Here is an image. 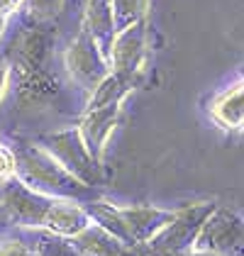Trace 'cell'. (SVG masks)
I'll return each mask as SVG.
<instances>
[{"mask_svg":"<svg viewBox=\"0 0 244 256\" xmlns=\"http://www.w3.org/2000/svg\"><path fill=\"white\" fill-rule=\"evenodd\" d=\"M10 149L15 156V178L22 180L27 188L52 198L76 200V202L100 196V188H90V186L81 183L76 176H71L32 137H15Z\"/></svg>","mask_w":244,"mask_h":256,"instance_id":"6da1fadb","label":"cell"},{"mask_svg":"<svg viewBox=\"0 0 244 256\" xmlns=\"http://www.w3.org/2000/svg\"><path fill=\"white\" fill-rule=\"evenodd\" d=\"M32 139H34L40 146H44L71 176H76L81 183L90 186V188H100L102 161H98V158L86 149L81 134H78L76 122L68 124V127H59V130H52V132L34 134Z\"/></svg>","mask_w":244,"mask_h":256,"instance_id":"7a4b0ae2","label":"cell"},{"mask_svg":"<svg viewBox=\"0 0 244 256\" xmlns=\"http://www.w3.org/2000/svg\"><path fill=\"white\" fill-rule=\"evenodd\" d=\"M56 200L59 198L44 196L27 188L15 176L0 183V217L8 227L44 230Z\"/></svg>","mask_w":244,"mask_h":256,"instance_id":"3957f363","label":"cell"},{"mask_svg":"<svg viewBox=\"0 0 244 256\" xmlns=\"http://www.w3.org/2000/svg\"><path fill=\"white\" fill-rule=\"evenodd\" d=\"M146 42H149V18L118 30L108 49L110 74L140 86L144 74V61H146Z\"/></svg>","mask_w":244,"mask_h":256,"instance_id":"277c9868","label":"cell"},{"mask_svg":"<svg viewBox=\"0 0 244 256\" xmlns=\"http://www.w3.org/2000/svg\"><path fill=\"white\" fill-rule=\"evenodd\" d=\"M193 249L215 256H242L244 254V220L242 212L227 205H215L205 217L203 227L193 242Z\"/></svg>","mask_w":244,"mask_h":256,"instance_id":"5b68a950","label":"cell"},{"mask_svg":"<svg viewBox=\"0 0 244 256\" xmlns=\"http://www.w3.org/2000/svg\"><path fill=\"white\" fill-rule=\"evenodd\" d=\"M215 205H218V200H203V202L183 205L178 210H174L171 222L159 234H154L146 242L152 254H174V252L193 249V242H196V236L203 227L205 217L215 210Z\"/></svg>","mask_w":244,"mask_h":256,"instance_id":"8992f818","label":"cell"},{"mask_svg":"<svg viewBox=\"0 0 244 256\" xmlns=\"http://www.w3.org/2000/svg\"><path fill=\"white\" fill-rule=\"evenodd\" d=\"M64 68H66V76L71 78V83L83 96H88L110 74L108 56L93 42V37L83 30H78V34L64 49Z\"/></svg>","mask_w":244,"mask_h":256,"instance_id":"52a82bcc","label":"cell"},{"mask_svg":"<svg viewBox=\"0 0 244 256\" xmlns=\"http://www.w3.org/2000/svg\"><path fill=\"white\" fill-rule=\"evenodd\" d=\"M120 115L122 102H112V105H102V108H93V110H83L76 120V127H78V134H81L86 149L98 161H102L105 146L120 122Z\"/></svg>","mask_w":244,"mask_h":256,"instance_id":"ba28073f","label":"cell"},{"mask_svg":"<svg viewBox=\"0 0 244 256\" xmlns=\"http://www.w3.org/2000/svg\"><path fill=\"white\" fill-rule=\"evenodd\" d=\"M120 212L134 244H146L174 217V210H164L154 205H127V208H120Z\"/></svg>","mask_w":244,"mask_h":256,"instance_id":"9c48e42d","label":"cell"},{"mask_svg":"<svg viewBox=\"0 0 244 256\" xmlns=\"http://www.w3.org/2000/svg\"><path fill=\"white\" fill-rule=\"evenodd\" d=\"M242 78H237L232 86L222 88L215 98L210 100L208 112L218 127L227 132H240L244 124V105H242Z\"/></svg>","mask_w":244,"mask_h":256,"instance_id":"30bf717a","label":"cell"},{"mask_svg":"<svg viewBox=\"0 0 244 256\" xmlns=\"http://www.w3.org/2000/svg\"><path fill=\"white\" fill-rule=\"evenodd\" d=\"M81 30L93 37V42L100 46V52L108 56L110 42L115 37V22H112V5H110V0H86Z\"/></svg>","mask_w":244,"mask_h":256,"instance_id":"8fae6325","label":"cell"},{"mask_svg":"<svg viewBox=\"0 0 244 256\" xmlns=\"http://www.w3.org/2000/svg\"><path fill=\"white\" fill-rule=\"evenodd\" d=\"M81 208L86 210V215H88V220H90L93 224L102 227L105 232H110L115 239H120L122 244H127V246L134 244L118 205H112L110 200H105V198L98 196V198H90V200H83Z\"/></svg>","mask_w":244,"mask_h":256,"instance_id":"7c38bea8","label":"cell"},{"mask_svg":"<svg viewBox=\"0 0 244 256\" xmlns=\"http://www.w3.org/2000/svg\"><path fill=\"white\" fill-rule=\"evenodd\" d=\"M68 239H71V244L76 246V252L81 256H118L127 246V244H122L120 239H115L110 232H105L102 227L93 224V222H88L81 232H76Z\"/></svg>","mask_w":244,"mask_h":256,"instance_id":"4fadbf2b","label":"cell"},{"mask_svg":"<svg viewBox=\"0 0 244 256\" xmlns=\"http://www.w3.org/2000/svg\"><path fill=\"white\" fill-rule=\"evenodd\" d=\"M137 86L130 80H122L112 74H108L105 78L86 96L83 110H93V108H102V105H112V102H124V98L134 90ZM81 110V112H83Z\"/></svg>","mask_w":244,"mask_h":256,"instance_id":"5bb4252c","label":"cell"},{"mask_svg":"<svg viewBox=\"0 0 244 256\" xmlns=\"http://www.w3.org/2000/svg\"><path fill=\"white\" fill-rule=\"evenodd\" d=\"M37 256H81L68 236L54 234L49 230H24Z\"/></svg>","mask_w":244,"mask_h":256,"instance_id":"9a60e30c","label":"cell"},{"mask_svg":"<svg viewBox=\"0 0 244 256\" xmlns=\"http://www.w3.org/2000/svg\"><path fill=\"white\" fill-rule=\"evenodd\" d=\"M110 5H112V22H115V32H118L132 22L149 18L152 0H110Z\"/></svg>","mask_w":244,"mask_h":256,"instance_id":"2e32d148","label":"cell"},{"mask_svg":"<svg viewBox=\"0 0 244 256\" xmlns=\"http://www.w3.org/2000/svg\"><path fill=\"white\" fill-rule=\"evenodd\" d=\"M0 256H37V252L22 227H2L0 230Z\"/></svg>","mask_w":244,"mask_h":256,"instance_id":"e0dca14e","label":"cell"},{"mask_svg":"<svg viewBox=\"0 0 244 256\" xmlns=\"http://www.w3.org/2000/svg\"><path fill=\"white\" fill-rule=\"evenodd\" d=\"M66 0H22L20 15L34 22H56Z\"/></svg>","mask_w":244,"mask_h":256,"instance_id":"ac0fdd59","label":"cell"},{"mask_svg":"<svg viewBox=\"0 0 244 256\" xmlns=\"http://www.w3.org/2000/svg\"><path fill=\"white\" fill-rule=\"evenodd\" d=\"M12 176H15V156H12L10 142H5V137L0 134V183Z\"/></svg>","mask_w":244,"mask_h":256,"instance_id":"d6986e66","label":"cell"},{"mask_svg":"<svg viewBox=\"0 0 244 256\" xmlns=\"http://www.w3.org/2000/svg\"><path fill=\"white\" fill-rule=\"evenodd\" d=\"M8 93H10V64L0 54V105L8 98Z\"/></svg>","mask_w":244,"mask_h":256,"instance_id":"ffe728a7","label":"cell"},{"mask_svg":"<svg viewBox=\"0 0 244 256\" xmlns=\"http://www.w3.org/2000/svg\"><path fill=\"white\" fill-rule=\"evenodd\" d=\"M22 8V0H0V20L8 22L12 15H18Z\"/></svg>","mask_w":244,"mask_h":256,"instance_id":"44dd1931","label":"cell"},{"mask_svg":"<svg viewBox=\"0 0 244 256\" xmlns=\"http://www.w3.org/2000/svg\"><path fill=\"white\" fill-rule=\"evenodd\" d=\"M118 256H154V254H152V249H149L146 244H130V246H124Z\"/></svg>","mask_w":244,"mask_h":256,"instance_id":"7402d4cb","label":"cell"},{"mask_svg":"<svg viewBox=\"0 0 244 256\" xmlns=\"http://www.w3.org/2000/svg\"><path fill=\"white\" fill-rule=\"evenodd\" d=\"M156 256H215V254L198 252V249H186V252H174V254H156Z\"/></svg>","mask_w":244,"mask_h":256,"instance_id":"603a6c76","label":"cell"},{"mask_svg":"<svg viewBox=\"0 0 244 256\" xmlns=\"http://www.w3.org/2000/svg\"><path fill=\"white\" fill-rule=\"evenodd\" d=\"M2 227H8V224H5V222H2V217H0V230H2Z\"/></svg>","mask_w":244,"mask_h":256,"instance_id":"cb8c5ba5","label":"cell"},{"mask_svg":"<svg viewBox=\"0 0 244 256\" xmlns=\"http://www.w3.org/2000/svg\"><path fill=\"white\" fill-rule=\"evenodd\" d=\"M2 27H5V22L0 20V34H2Z\"/></svg>","mask_w":244,"mask_h":256,"instance_id":"d4e9b609","label":"cell"}]
</instances>
